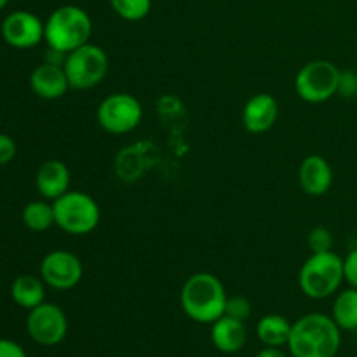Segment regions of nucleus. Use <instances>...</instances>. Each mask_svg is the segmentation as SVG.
I'll return each mask as SVG.
<instances>
[{
    "mask_svg": "<svg viewBox=\"0 0 357 357\" xmlns=\"http://www.w3.org/2000/svg\"><path fill=\"white\" fill-rule=\"evenodd\" d=\"M342 330L333 317L310 312L291 324L288 351L293 357H335L340 351Z\"/></svg>",
    "mask_w": 357,
    "mask_h": 357,
    "instance_id": "obj_1",
    "label": "nucleus"
},
{
    "mask_svg": "<svg viewBox=\"0 0 357 357\" xmlns=\"http://www.w3.org/2000/svg\"><path fill=\"white\" fill-rule=\"evenodd\" d=\"M227 289L223 282L209 272H197L185 281L180 303L188 319L199 324H213L225 314Z\"/></svg>",
    "mask_w": 357,
    "mask_h": 357,
    "instance_id": "obj_2",
    "label": "nucleus"
},
{
    "mask_svg": "<svg viewBox=\"0 0 357 357\" xmlns=\"http://www.w3.org/2000/svg\"><path fill=\"white\" fill-rule=\"evenodd\" d=\"M93 33L91 16L79 6H61L44 23V40L49 49L68 54L87 44Z\"/></svg>",
    "mask_w": 357,
    "mask_h": 357,
    "instance_id": "obj_3",
    "label": "nucleus"
},
{
    "mask_svg": "<svg viewBox=\"0 0 357 357\" xmlns=\"http://www.w3.org/2000/svg\"><path fill=\"white\" fill-rule=\"evenodd\" d=\"M342 282H345L344 258L333 250L312 253L300 268V289L312 300H324L337 295Z\"/></svg>",
    "mask_w": 357,
    "mask_h": 357,
    "instance_id": "obj_4",
    "label": "nucleus"
},
{
    "mask_svg": "<svg viewBox=\"0 0 357 357\" xmlns=\"http://www.w3.org/2000/svg\"><path fill=\"white\" fill-rule=\"evenodd\" d=\"M52 208L54 223L70 236H87L100 225V206L86 192L68 190L52 201Z\"/></svg>",
    "mask_w": 357,
    "mask_h": 357,
    "instance_id": "obj_5",
    "label": "nucleus"
},
{
    "mask_svg": "<svg viewBox=\"0 0 357 357\" xmlns=\"http://www.w3.org/2000/svg\"><path fill=\"white\" fill-rule=\"evenodd\" d=\"M108 56L100 45H94L91 42L80 45L75 51L66 54L63 68L72 89L87 91L101 84V80L108 73Z\"/></svg>",
    "mask_w": 357,
    "mask_h": 357,
    "instance_id": "obj_6",
    "label": "nucleus"
},
{
    "mask_svg": "<svg viewBox=\"0 0 357 357\" xmlns=\"http://www.w3.org/2000/svg\"><path fill=\"white\" fill-rule=\"evenodd\" d=\"M340 73L342 70L328 59L309 61L295 77L296 94L307 103H324L338 94Z\"/></svg>",
    "mask_w": 357,
    "mask_h": 357,
    "instance_id": "obj_7",
    "label": "nucleus"
},
{
    "mask_svg": "<svg viewBox=\"0 0 357 357\" xmlns=\"http://www.w3.org/2000/svg\"><path fill=\"white\" fill-rule=\"evenodd\" d=\"M98 124L110 135H128L143 119V107L129 93H114L105 98L96 110Z\"/></svg>",
    "mask_w": 357,
    "mask_h": 357,
    "instance_id": "obj_8",
    "label": "nucleus"
},
{
    "mask_svg": "<svg viewBox=\"0 0 357 357\" xmlns=\"http://www.w3.org/2000/svg\"><path fill=\"white\" fill-rule=\"evenodd\" d=\"M26 331L35 344L54 347L66 338L68 319L61 307L44 302L35 309L28 310Z\"/></svg>",
    "mask_w": 357,
    "mask_h": 357,
    "instance_id": "obj_9",
    "label": "nucleus"
},
{
    "mask_svg": "<svg viewBox=\"0 0 357 357\" xmlns=\"http://www.w3.org/2000/svg\"><path fill=\"white\" fill-rule=\"evenodd\" d=\"M84 275V265L72 251L56 250L45 255L40 261V278L45 286L58 291L73 289Z\"/></svg>",
    "mask_w": 357,
    "mask_h": 357,
    "instance_id": "obj_10",
    "label": "nucleus"
},
{
    "mask_svg": "<svg viewBox=\"0 0 357 357\" xmlns=\"http://www.w3.org/2000/svg\"><path fill=\"white\" fill-rule=\"evenodd\" d=\"M2 38L16 49H31L44 40V21L28 10H14L2 21Z\"/></svg>",
    "mask_w": 357,
    "mask_h": 357,
    "instance_id": "obj_11",
    "label": "nucleus"
},
{
    "mask_svg": "<svg viewBox=\"0 0 357 357\" xmlns=\"http://www.w3.org/2000/svg\"><path fill=\"white\" fill-rule=\"evenodd\" d=\"M279 117V103L272 94L258 93L246 101L243 126L251 135H261L274 128Z\"/></svg>",
    "mask_w": 357,
    "mask_h": 357,
    "instance_id": "obj_12",
    "label": "nucleus"
},
{
    "mask_svg": "<svg viewBox=\"0 0 357 357\" xmlns=\"http://www.w3.org/2000/svg\"><path fill=\"white\" fill-rule=\"evenodd\" d=\"M30 87L42 100H59L68 93L70 87L68 77H66L63 65L44 61L31 72Z\"/></svg>",
    "mask_w": 357,
    "mask_h": 357,
    "instance_id": "obj_13",
    "label": "nucleus"
},
{
    "mask_svg": "<svg viewBox=\"0 0 357 357\" xmlns=\"http://www.w3.org/2000/svg\"><path fill=\"white\" fill-rule=\"evenodd\" d=\"M300 188L307 195L321 197L333 185V169L330 162L321 155H309L303 159L298 169Z\"/></svg>",
    "mask_w": 357,
    "mask_h": 357,
    "instance_id": "obj_14",
    "label": "nucleus"
},
{
    "mask_svg": "<svg viewBox=\"0 0 357 357\" xmlns=\"http://www.w3.org/2000/svg\"><path fill=\"white\" fill-rule=\"evenodd\" d=\"M35 187L47 201H56L70 190V169L61 160H45L35 174Z\"/></svg>",
    "mask_w": 357,
    "mask_h": 357,
    "instance_id": "obj_15",
    "label": "nucleus"
},
{
    "mask_svg": "<svg viewBox=\"0 0 357 357\" xmlns=\"http://www.w3.org/2000/svg\"><path fill=\"white\" fill-rule=\"evenodd\" d=\"M211 342L216 351L223 354H236L243 351L248 342L246 323L223 314L211 324Z\"/></svg>",
    "mask_w": 357,
    "mask_h": 357,
    "instance_id": "obj_16",
    "label": "nucleus"
},
{
    "mask_svg": "<svg viewBox=\"0 0 357 357\" xmlns=\"http://www.w3.org/2000/svg\"><path fill=\"white\" fill-rule=\"evenodd\" d=\"M10 296L21 309L31 310L45 302V282L42 281V278L23 274L13 281Z\"/></svg>",
    "mask_w": 357,
    "mask_h": 357,
    "instance_id": "obj_17",
    "label": "nucleus"
},
{
    "mask_svg": "<svg viewBox=\"0 0 357 357\" xmlns=\"http://www.w3.org/2000/svg\"><path fill=\"white\" fill-rule=\"evenodd\" d=\"M291 335V323L281 314H267L257 324V337L265 347H284Z\"/></svg>",
    "mask_w": 357,
    "mask_h": 357,
    "instance_id": "obj_18",
    "label": "nucleus"
},
{
    "mask_svg": "<svg viewBox=\"0 0 357 357\" xmlns=\"http://www.w3.org/2000/svg\"><path fill=\"white\" fill-rule=\"evenodd\" d=\"M331 317L342 331H357V289L349 286L337 293Z\"/></svg>",
    "mask_w": 357,
    "mask_h": 357,
    "instance_id": "obj_19",
    "label": "nucleus"
},
{
    "mask_svg": "<svg viewBox=\"0 0 357 357\" xmlns=\"http://www.w3.org/2000/svg\"><path fill=\"white\" fill-rule=\"evenodd\" d=\"M23 223L31 232H45L54 223V208L45 201H31L23 209Z\"/></svg>",
    "mask_w": 357,
    "mask_h": 357,
    "instance_id": "obj_20",
    "label": "nucleus"
},
{
    "mask_svg": "<svg viewBox=\"0 0 357 357\" xmlns=\"http://www.w3.org/2000/svg\"><path fill=\"white\" fill-rule=\"evenodd\" d=\"M112 9L126 21H142L152 10V0H110Z\"/></svg>",
    "mask_w": 357,
    "mask_h": 357,
    "instance_id": "obj_21",
    "label": "nucleus"
},
{
    "mask_svg": "<svg viewBox=\"0 0 357 357\" xmlns=\"http://www.w3.org/2000/svg\"><path fill=\"white\" fill-rule=\"evenodd\" d=\"M307 244H309L312 253H324V251L333 250V234L326 229V227H314L310 230L309 237H307Z\"/></svg>",
    "mask_w": 357,
    "mask_h": 357,
    "instance_id": "obj_22",
    "label": "nucleus"
},
{
    "mask_svg": "<svg viewBox=\"0 0 357 357\" xmlns=\"http://www.w3.org/2000/svg\"><path fill=\"white\" fill-rule=\"evenodd\" d=\"M225 316H230L234 319H239L246 323L248 317L251 316V302L246 296H229L227 298Z\"/></svg>",
    "mask_w": 357,
    "mask_h": 357,
    "instance_id": "obj_23",
    "label": "nucleus"
},
{
    "mask_svg": "<svg viewBox=\"0 0 357 357\" xmlns=\"http://www.w3.org/2000/svg\"><path fill=\"white\" fill-rule=\"evenodd\" d=\"M338 94H340L342 98H356L357 96V72L347 70V72L340 73Z\"/></svg>",
    "mask_w": 357,
    "mask_h": 357,
    "instance_id": "obj_24",
    "label": "nucleus"
},
{
    "mask_svg": "<svg viewBox=\"0 0 357 357\" xmlns=\"http://www.w3.org/2000/svg\"><path fill=\"white\" fill-rule=\"evenodd\" d=\"M344 278L351 288L357 289V248L344 258Z\"/></svg>",
    "mask_w": 357,
    "mask_h": 357,
    "instance_id": "obj_25",
    "label": "nucleus"
},
{
    "mask_svg": "<svg viewBox=\"0 0 357 357\" xmlns=\"http://www.w3.org/2000/svg\"><path fill=\"white\" fill-rule=\"evenodd\" d=\"M16 142L9 135L0 132V166H6L16 157Z\"/></svg>",
    "mask_w": 357,
    "mask_h": 357,
    "instance_id": "obj_26",
    "label": "nucleus"
},
{
    "mask_svg": "<svg viewBox=\"0 0 357 357\" xmlns=\"http://www.w3.org/2000/svg\"><path fill=\"white\" fill-rule=\"evenodd\" d=\"M0 357H28L24 349L17 342L0 338Z\"/></svg>",
    "mask_w": 357,
    "mask_h": 357,
    "instance_id": "obj_27",
    "label": "nucleus"
},
{
    "mask_svg": "<svg viewBox=\"0 0 357 357\" xmlns=\"http://www.w3.org/2000/svg\"><path fill=\"white\" fill-rule=\"evenodd\" d=\"M255 357H288V356H286V352L281 351V347H265L264 345V349H261V351Z\"/></svg>",
    "mask_w": 357,
    "mask_h": 357,
    "instance_id": "obj_28",
    "label": "nucleus"
},
{
    "mask_svg": "<svg viewBox=\"0 0 357 357\" xmlns=\"http://www.w3.org/2000/svg\"><path fill=\"white\" fill-rule=\"evenodd\" d=\"M7 2H9V0H0V10L7 6Z\"/></svg>",
    "mask_w": 357,
    "mask_h": 357,
    "instance_id": "obj_29",
    "label": "nucleus"
},
{
    "mask_svg": "<svg viewBox=\"0 0 357 357\" xmlns=\"http://www.w3.org/2000/svg\"><path fill=\"white\" fill-rule=\"evenodd\" d=\"M0 119H2V117H0Z\"/></svg>",
    "mask_w": 357,
    "mask_h": 357,
    "instance_id": "obj_30",
    "label": "nucleus"
}]
</instances>
